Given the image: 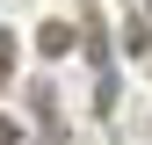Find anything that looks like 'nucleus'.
<instances>
[{
	"label": "nucleus",
	"mask_w": 152,
	"mask_h": 145,
	"mask_svg": "<svg viewBox=\"0 0 152 145\" xmlns=\"http://www.w3.org/2000/svg\"><path fill=\"white\" fill-rule=\"evenodd\" d=\"M15 51H22V44H15V29H0V72L15 65Z\"/></svg>",
	"instance_id": "3"
},
{
	"label": "nucleus",
	"mask_w": 152,
	"mask_h": 145,
	"mask_svg": "<svg viewBox=\"0 0 152 145\" xmlns=\"http://www.w3.org/2000/svg\"><path fill=\"white\" fill-rule=\"evenodd\" d=\"M80 36H87V58H94V72H109V36H102V7H87V15H80Z\"/></svg>",
	"instance_id": "1"
},
{
	"label": "nucleus",
	"mask_w": 152,
	"mask_h": 145,
	"mask_svg": "<svg viewBox=\"0 0 152 145\" xmlns=\"http://www.w3.org/2000/svg\"><path fill=\"white\" fill-rule=\"evenodd\" d=\"M36 51H44V58H72V29L58 22V15H51V22L36 29Z\"/></svg>",
	"instance_id": "2"
}]
</instances>
